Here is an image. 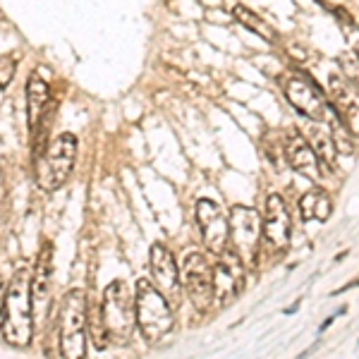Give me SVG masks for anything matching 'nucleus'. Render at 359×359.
I'll return each mask as SVG.
<instances>
[{
    "instance_id": "f257e3e1",
    "label": "nucleus",
    "mask_w": 359,
    "mask_h": 359,
    "mask_svg": "<svg viewBox=\"0 0 359 359\" xmlns=\"http://www.w3.org/2000/svg\"><path fill=\"white\" fill-rule=\"evenodd\" d=\"M3 338L15 347H27L34 335V309H32V280L27 269H20L8 283L3 311Z\"/></svg>"
},
{
    "instance_id": "f03ea898",
    "label": "nucleus",
    "mask_w": 359,
    "mask_h": 359,
    "mask_svg": "<svg viewBox=\"0 0 359 359\" xmlns=\"http://www.w3.org/2000/svg\"><path fill=\"white\" fill-rule=\"evenodd\" d=\"M101 318L106 326L108 340L115 345H127L135 338L137 326V306L135 294L125 280H113L103 292Z\"/></svg>"
},
{
    "instance_id": "7ed1b4c3",
    "label": "nucleus",
    "mask_w": 359,
    "mask_h": 359,
    "mask_svg": "<svg viewBox=\"0 0 359 359\" xmlns=\"http://www.w3.org/2000/svg\"><path fill=\"white\" fill-rule=\"evenodd\" d=\"M135 306H137V328L142 331L144 338L149 343H158L168 333L172 331V309L170 302L154 287L151 280L142 278L137 283V294H135Z\"/></svg>"
},
{
    "instance_id": "20e7f679",
    "label": "nucleus",
    "mask_w": 359,
    "mask_h": 359,
    "mask_svg": "<svg viewBox=\"0 0 359 359\" xmlns=\"http://www.w3.org/2000/svg\"><path fill=\"white\" fill-rule=\"evenodd\" d=\"M77 137L69 135V132L53 139V144L46 149V154L39 158L36 165V180L41 189L53 192V189L67 182L74 170V161H77Z\"/></svg>"
},
{
    "instance_id": "39448f33",
    "label": "nucleus",
    "mask_w": 359,
    "mask_h": 359,
    "mask_svg": "<svg viewBox=\"0 0 359 359\" xmlns=\"http://www.w3.org/2000/svg\"><path fill=\"white\" fill-rule=\"evenodd\" d=\"M60 352L79 359L86 352V297L82 290H69L60 306Z\"/></svg>"
},
{
    "instance_id": "423d86ee",
    "label": "nucleus",
    "mask_w": 359,
    "mask_h": 359,
    "mask_svg": "<svg viewBox=\"0 0 359 359\" xmlns=\"http://www.w3.org/2000/svg\"><path fill=\"white\" fill-rule=\"evenodd\" d=\"M180 280L189 302L199 314H206L213 306V264L201 252H189L182 262Z\"/></svg>"
},
{
    "instance_id": "0eeeda50",
    "label": "nucleus",
    "mask_w": 359,
    "mask_h": 359,
    "mask_svg": "<svg viewBox=\"0 0 359 359\" xmlns=\"http://www.w3.org/2000/svg\"><path fill=\"white\" fill-rule=\"evenodd\" d=\"M262 242V216L252 206H233L228 216V247L235 249L245 262L254 259Z\"/></svg>"
},
{
    "instance_id": "6e6552de",
    "label": "nucleus",
    "mask_w": 359,
    "mask_h": 359,
    "mask_svg": "<svg viewBox=\"0 0 359 359\" xmlns=\"http://www.w3.org/2000/svg\"><path fill=\"white\" fill-rule=\"evenodd\" d=\"M245 259L235 249L225 247L218 254V262L213 264V304L223 306L233 302L245 287Z\"/></svg>"
},
{
    "instance_id": "1a4fd4ad",
    "label": "nucleus",
    "mask_w": 359,
    "mask_h": 359,
    "mask_svg": "<svg viewBox=\"0 0 359 359\" xmlns=\"http://www.w3.org/2000/svg\"><path fill=\"white\" fill-rule=\"evenodd\" d=\"M280 86H283V94H285L287 103H290L297 113L306 115V118L314 120V123L328 120L326 98L321 96V91L311 82H306L304 77H297V74H285V77L280 79Z\"/></svg>"
},
{
    "instance_id": "9d476101",
    "label": "nucleus",
    "mask_w": 359,
    "mask_h": 359,
    "mask_svg": "<svg viewBox=\"0 0 359 359\" xmlns=\"http://www.w3.org/2000/svg\"><path fill=\"white\" fill-rule=\"evenodd\" d=\"M149 271H151V283L172 306L177 304L180 292H182V280H180V269L172 257V252L165 245L156 242L149 249Z\"/></svg>"
},
{
    "instance_id": "9b49d317",
    "label": "nucleus",
    "mask_w": 359,
    "mask_h": 359,
    "mask_svg": "<svg viewBox=\"0 0 359 359\" xmlns=\"http://www.w3.org/2000/svg\"><path fill=\"white\" fill-rule=\"evenodd\" d=\"M290 233H292V221H290L287 204L283 201V196L269 194L266 196V211L262 221L264 247L271 249V252H280L290 242Z\"/></svg>"
},
{
    "instance_id": "f8f14e48",
    "label": "nucleus",
    "mask_w": 359,
    "mask_h": 359,
    "mask_svg": "<svg viewBox=\"0 0 359 359\" xmlns=\"http://www.w3.org/2000/svg\"><path fill=\"white\" fill-rule=\"evenodd\" d=\"M196 223H199L206 249L213 257H218L228 247V216H225L221 204L213 199L196 201Z\"/></svg>"
},
{
    "instance_id": "ddd939ff",
    "label": "nucleus",
    "mask_w": 359,
    "mask_h": 359,
    "mask_svg": "<svg viewBox=\"0 0 359 359\" xmlns=\"http://www.w3.org/2000/svg\"><path fill=\"white\" fill-rule=\"evenodd\" d=\"M53 245L46 242L39 252L36 271L32 278V309L39 321H46L50 306H53Z\"/></svg>"
},
{
    "instance_id": "4468645a",
    "label": "nucleus",
    "mask_w": 359,
    "mask_h": 359,
    "mask_svg": "<svg viewBox=\"0 0 359 359\" xmlns=\"http://www.w3.org/2000/svg\"><path fill=\"white\" fill-rule=\"evenodd\" d=\"M331 98L347 132L359 137V86L338 74L331 77Z\"/></svg>"
},
{
    "instance_id": "2eb2a0df",
    "label": "nucleus",
    "mask_w": 359,
    "mask_h": 359,
    "mask_svg": "<svg viewBox=\"0 0 359 359\" xmlns=\"http://www.w3.org/2000/svg\"><path fill=\"white\" fill-rule=\"evenodd\" d=\"M285 161L290 163L294 172H302V175L309 177H321L323 168L318 163V156L311 149L309 139L302 137L299 132H292V135L285 137Z\"/></svg>"
},
{
    "instance_id": "dca6fc26",
    "label": "nucleus",
    "mask_w": 359,
    "mask_h": 359,
    "mask_svg": "<svg viewBox=\"0 0 359 359\" xmlns=\"http://www.w3.org/2000/svg\"><path fill=\"white\" fill-rule=\"evenodd\" d=\"M50 101V89L48 82L43 77H39V72H34L27 82V115H29V127H36L41 123L43 111L48 108Z\"/></svg>"
},
{
    "instance_id": "f3484780",
    "label": "nucleus",
    "mask_w": 359,
    "mask_h": 359,
    "mask_svg": "<svg viewBox=\"0 0 359 359\" xmlns=\"http://www.w3.org/2000/svg\"><path fill=\"white\" fill-rule=\"evenodd\" d=\"M299 211H302V221L309 223V221H326L331 216V199L321 192V189H311L302 196L299 201Z\"/></svg>"
},
{
    "instance_id": "a211bd4d",
    "label": "nucleus",
    "mask_w": 359,
    "mask_h": 359,
    "mask_svg": "<svg viewBox=\"0 0 359 359\" xmlns=\"http://www.w3.org/2000/svg\"><path fill=\"white\" fill-rule=\"evenodd\" d=\"M235 20H240L242 25L249 27V32H254V34H259L262 39H266V41H276V32H273V27L269 25V22H264L262 17H259L254 10H249L245 8V5H235Z\"/></svg>"
},
{
    "instance_id": "6ab92c4d",
    "label": "nucleus",
    "mask_w": 359,
    "mask_h": 359,
    "mask_svg": "<svg viewBox=\"0 0 359 359\" xmlns=\"http://www.w3.org/2000/svg\"><path fill=\"white\" fill-rule=\"evenodd\" d=\"M306 139H309L311 149H314V154L318 156V163H321V168H333V161H335V144H333V137L328 135V132L314 130Z\"/></svg>"
},
{
    "instance_id": "aec40b11",
    "label": "nucleus",
    "mask_w": 359,
    "mask_h": 359,
    "mask_svg": "<svg viewBox=\"0 0 359 359\" xmlns=\"http://www.w3.org/2000/svg\"><path fill=\"white\" fill-rule=\"evenodd\" d=\"M17 62L10 55H0V86H8L15 77Z\"/></svg>"
},
{
    "instance_id": "412c9836",
    "label": "nucleus",
    "mask_w": 359,
    "mask_h": 359,
    "mask_svg": "<svg viewBox=\"0 0 359 359\" xmlns=\"http://www.w3.org/2000/svg\"><path fill=\"white\" fill-rule=\"evenodd\" d=\"M5 292H8V285L0 278V328H3V311H5Z\"/></svg>"
},
{
    "instance_id": "4be33fe9",
    "label": "nucleus",
    "mask_w": 359,
    "mask_h": 359,
    "mask_svg": "<svg viewBox=\"0 0 359 359\" xmlns=\"http://www.w3.org/2000/svg\"><path fill=\"white\" fill-rule=\"evenodd\" d=\"M333 318H335V316H328V318H326V321H323V323H321V328H318V331H321V333H323V331H326V328H328V326H331V323H333Z\"/></svg>"
},
{
    "instance_id": "5701e85b",
    "label": "nucleus",
    "mask_w": 359,
    "mask_h": 359,
    "mask_svg": "<svg viewBox=\"0 0 359 359\" xmlns=\"http://www.w3.org/2000/svg\"><path fill=\"white\" fill-rule=\"evenodd\" d=\"M357 57H359V46H357Z\"/></svg>"
},
{
    "instance_id": "b1692460",
    "label": "nucleus",
    "mask_w": 359,
    "mask_h": 359,
    "mask_svg": "<svg viewBox=\"0 0 359 359\" xmlns=\"http://www.w3.org/2000/svg\"><path fill=\"white\" fill-rule=\"evenodd\" d=\"M357 283H359V280H357Z\"/></svg>"
}]
</instances>
